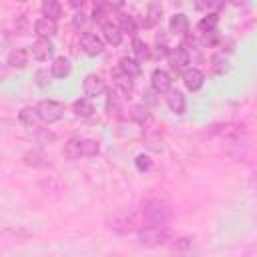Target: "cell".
Wrapping results in <instances>:
<instances>
[{
	"mask_svg": "<svg viewBox=\"0 0 257 257\" xmlns=\"http://www.w3.org/2000/svg\"><path fill=\"white\" fill-rule=\"evenodd\" d=\"M30 58H32V54H30V48H22V46H16V48H12L10 52H8V56H6V64L10 66V68H26V64L30 62Z\"/></svg>",
	"mask_w": 257,
	"mask_h": 257,
	"instance_id": "cell-13",
	"label": "cell"
},
{
	"mask_svg": "<svg viewBox=\"0 0 257 257\" xmlns=\"http://www.w3.org/2000/svg\"><path fill=\"white\" fill-rule=\"evenodd\" d=\"M40 12H42V18H50L56 22L62 16V4L56 0H46V2H42Z\"/></svg>",
	"mask_w": 257,
	"mask_h": 257,
	"instance_id": "cell-26",
	"label": "cell"
},
{
	"mask_svg": "<svg viewBox=\"0 0 257 257\" xmlns=\"http://www.w3.org/2000/svg\"><path fill=\"white\" fill-rule=\"evenodd\" d=\"M80 46L88 56H98L104 50V40L96 36L94 32H82L80 34Z\"/></svg>",
	"mask_w": 257,
	"mask_h": 257,
	"instance_id": "cell-11",
	"label": "cell"
},
{
	"mask_svg": "<svg viewBox=\"0 0 257 257\" xmlns=\"http://www.w3.org/2000/svg\"><path fill=\"white\" fill-rule=\"evenodd\" d=\"M161 14H163V6L157 4V2H151V4H147V12H145L143 16H135V18H137V22H139L141 26L153 28V26L161 20Z\"/></svg>",
	"mask_w": 257,
	"mask_h": 257,
	"instance_id": "cell-15",
	"label": "cell"
},
{
	"mask_svg": "<svg viewBox=\"0 0 257 257\" xmlns=\"http://www.w3.org/2000/svg\"><path fill=\"white\" fill-rule=\"evenodd\" d=\"M249 133L243 128V126H235V128H229L225 135H223V151L227 157H231L233 161H241L245 159L247 151H249Z\"/></svg>",
	"mask_w": 257,
	"mask_h": 257,
	"instance_id": "cell-2",
	"label": "cell"
},
{
	"mask_svg": "<svg viewBox=\"0 0 257 257\" xmlns=\"http://www.w3.org/2000/svg\"><path fill=\"white\" fill-rule=\"evenodd\" d=\"M217 24H219V14L217 12H207L199 22H197V40L203 44V46H213L219 38V30H217Z\"/></svg>",
	"mask_w": 257,
	"mask_h": 257,
	"instance_id": "cell-4",
	"label": "cell"
},
{
	"mask_svg": "<svg viewBox=\"0 0 257 257\" xmlns=\"http://www.w3.org/2000/svg\"><path fill=\"white\" fill-rule=\"evenodd\" d=\"M167 62H169V68L175 72V74H185L191 66V54L185 46H177V48H171L169 56H167Z\"/></svg>",
	"mask_w": 257,
	"mask_h": 257,
	"instance_id": "cell-7",
	"label": "cell"
},
{
	"mask_svg": "<svg viewBox=\"0 0 257 257\" xmlns=\"http://www.w3.org/2000/svg\"><path fill=\"white\" fill-rule=\"evenodd\" d=\"M36 108H38V112H40V116H42V120H44L46 124L58 122V120L64 116V112H66L64 104L58 102V100H52V98L40 100V102L36 104Z\"/></svg>",
	"mask_w": 257,
	"mask_h": 257,
	"instance_id": "cell-6",
	"label": "cell"
},
{
	"mask_svg": "<svg viewBox=\"0 0 257 257\" xmlns=\"http://www.w3.org/2000/svg\"><path fill=\"white\" fill-rule=\"evenodd\" d=\"M28 48H30L32 58L38 60V62H44V60H48V58L54 54V46H52V42L46 40V38H36V40L32 42V46H28Z\"/></svg>",
	"mask_w": 257,
	"mask_h": 257,
	"instance_id": "cell-12",
	"label": "cell"
},
{
	"mask_svg": "<svg viewBox=\"0 0 257 257\" xmlns=\"http://www.w3.org/2000/svg\"><path fill=\"white\" fill-rule=\"evenodd\" d=\"M56 32H58V24L54 20H50V18H38L34 22V34H36V38L50 40L52 36H56Z\"/></svg>",
	"mask_w": 257,
	"mask_h": 257,
	"instance_id": "cell-16",
	"label": "cell"
},
{
	"mask_svg": "<svg viewBox=\"0 0 257 257\" xmlns=\"http://www.w3.org/2000/svg\"><path fill=\"white\" fill-rule=\"evenodd\" d=\"M110 229H114L116 233H131L135 229V217L128 215V213H122V215H116L112 221H110Z\"/></svg>",
	"mask_w": 257,
	"mask_h": 257,
	"instance_id": "cell-22",
	"label": "cell"
},
{
	"mask_svg": "<svg viewBox=\"0 0 257 257\" xmlns=\"http://www.w3.org/2000/svg\"><path fill=\"white\" fill-rule=\"evenodd\" d=\"M84 22H86V14H84L82 10H76V12L72 14V26L78 30V28L84 26Z\"/></svg>",
	"mask_w": 257,
	"mask_h": 257,
	"instance_id": "cell-31",
	"label": "cell"
},
{
	"mask_svg": "<svg viewBox=\"0 0 257 257\" xmlns=\"http://www.w3.org/2000/svg\"><path fill=\"white\" fill-rule=\"evenodd\" d=\"M72 112H74L76 118H90L94 114V106H92L90 98H86V96L84 98H76L72 102Z\"/></svg>",
	"mask_w": 257,
	"mask_h": 257,
	"instance_id": "cell-24",
	"label": "cell"
},
{
	"mask_svg": "<svg viewBox=\"0 0 257 257\" xmlns=\"http://www.w3.org/2000/svg\"><path fill=\"white\" fill-rule=\"evenodd\" d=\"M18 120H20V124L22 126H26L28 131H32V133H40V131H44V120H42V116H40V112H38V108L36 106H24L20 112H18Z\"/></svg>",
	"mask_w": 257,
	"mask_h": 257,
	"instance_id": "cell-8",
	"label": "cell"
},
{
	"mask_svg": "<svg viewBox=\"0 0 257 257\" xmlns=\"http://www.w3.org/2000/svg\"><path fill=\"white\" fill-rule=\"evenodd\" d=\"M118 68H120L126 76H131L133 80H137V78L143 74V66H141V62H139L137 58H128V56L120 58V60H118Z\"/></svg>",
	"mask_w": 257,
	"mask_h": 257,
	"instance_id": "cell-23",
	"label": "cell"
},
{
	"mask_svg": "<svg viewBox=\"0 0 257 257\" xmlns=\"http://www.w3.org/2000/svg\"><path fill=\"white\" fill-rule=\"evenodd\" d=\"M171 233H169V227H141L137 231V239L141 245H147V247H159V245H165L169 241Z\"/></svg>",
	"mask_w": 257,
	"mask_h": 257,
	"instance_id": "cell-5",
	"label": "cell"
},
{
	"mask_svg": "<svg viewBox=\"0 0 257 257\" xmlns=\"http://www.w3.org/2000/svg\"><path fill=\"white\" fill-rule=\"evenodd\" d=\"M173 209L163 199H149L143 205V227H169Z\"/></svg>",
	"mask_w": 257,
	"mask_h": 257,
	"instance_id": "cell-1",
	"label": "cell"
},
{
	"mask_svg": "<svg viewBox=\"0 0 257 257\" xmlns=\"http://www.w3.org/2000/svg\"><path fill=\"white\" fill-rule=\"evenodd\" d=\"M183 84H185V88L191 90V92L201 90L203 84H205V72H203L201 68H197V66H191V68L183 74Z\"/></svg>",
	"mask_w": 257,
	"mask_h": 257,
	"instance_id": "cell-14",
	"label": "cell"
},
{
	"mask_svg": "<svg viewBox=\"0 0 257 257\" xmlns=\"http://www.w3.org/2000/svg\"><path fill=\"white\" fill-rule=\"evenodd\" d=\"M98 151H100L98 141L86 139V137H72L64 145V155L72 161L82 159V157H94V155H98Z\"/></svg>",
	"mask_w": 257,
	"mask_h": 257,
	"instance_id": "cell-3",
	"label": "cell"
},
{
	"mask_svg": "<svg viewBox=\"0 0 257 257\" xmlns=\"http://www.w3.org/2000/svg\"><path fill=\"white\" fill-rule=\"evenodd\" d=\"M50 78H54V76H52V72L48 68H38L36 70V84L40 88H46L50 84Z\"/></svg>",
	"mask_w": 257,
	"mask_h": 257,
	"instance_id": "cell-29",
	"label": "cell"
},
{
	"mask_svg": "<svg viewBox=\"0 0 257 257\" xmlns=\"http://www.w3.org/2000/svg\"><path fill=\"white\" fill-rule=\"evenodd\" d=\"M24 165L34 169H44V167H50V159L42 151H28L24 155Z\"/></svg>",
	"mask_w": 257,
	"mask_h": 257,
	"instance_id": "cell-25",
	"label": "cell"
},
{
	"mask_svg": "<svg viewBox=\"0 0 257 257\" xmlns=\"http://www.w3.org/2000/svg\"><path fill=\"white\" fill-rule=\"evenodd\" d=\"M135 167H137L141 173H145V171H149V169L153 167V161H151L149 155H139V157L135 159Z\"/></svg>",
	"mask_w": 257,
	"mask_h": 257,
	"instance_id": "cell-30",
	"label": "cell"
},
{
	"mask_svg": "<svg viewBox=\"0 0 257 257\" xmlns=\"http://www.w3.org/2000/svg\"><path fill=\"white\" fill-rule=\"evenodd\" d=\"M137 26H139V22H137V18H135V16H131V14H124V12H120V14H118V28L122 30V34L135 36V32H137Z\"/></svg>",
	"mask_w": 257,
	"mask_h": 257,
	"instance_id": "cell-27",
	"label": "cell"
},
{
	"mask_svg": "<svg viewBox=\"0 0 257 257\" xmlns=\"http://www.w3.org/2000/svg\"><path fill=\"white\" fill-rule=\"evenodd\" d=\"M251 189H253V193L257 195V169H255V173H253V177H251Z\"/></svg>",
	"mask_w": 257,
	"mask_h": 257,
	"instance_id": "cell-33",
	"label": "cell"
},
{
	"mask_svg": "<svg viewBox=\"0 0 257 257\" xmlns=\"http://www.w3.org/2000/svg\"><path fill=\"white\" fill-rule=\"evenodd\" d=\"M165 98H167V106H169V110L173 114H185V110H187V98H185L183 92L171 90V92H167Z\"/></svg>",
	"mask_w": 257,
	"mask_h": 257,
	"instance_id": "cell-18",
	"label": "cell"
},
{
	"mask_svg": "<svg viewBox=\"0 0 257 257\" xmlns=\"http://www.w3.org/2000/svg\"><path fill=\"white\" fill-rule=\"evenodd\" d=\"M82 92L86 98H96V96H102L106 92V84L104 80L98 76V74H86L84 80H82Z\"/></svg>",
	"mask_w": 257,
	"mask_h": 257,
	"instance_id": "cell-9",
	"label": "cell"
},
{
	"mask_svg": "<svg viewBox=\"0 0 257 257\" xmlns=\"http://www.w3.org/2000/svg\"><path fill=\"white\" fill-rule=\"evenodd\" d=\"M173 78H171V74L167 72V70H163V68H155L153 72H151V88L157 92V94H167V92H171L173 88Z\"/></svg>",
	"mask_w": 257,
	"mask_h": 257,
	"instance_id": "cell-10",
	"label": "cell"
},
{
	"mask_svg": "<svg viewBox=\"0 0 257 257\" xmlns=\"http://www.w3.org/2000/svg\"><path fill=\"white\" fill-rule=\"evenodd\" d=\"M70 70H72V62L66 56H56L50 64V72L54 78H66L70 74Z\"/></svg>",
	"mask_w": 257,
	"mask_h": 257,
	"instance_id": "cell-21",
	"label": "cell"
},
{
	"mask_svg": "<svg viewBox=\"0 0 257 257\" xmlns=\"http://www.w3.org/2000/svg\"><path fill=\"white\" fill-rule=\"evenodd\" d=\"M110 74H112V88H116V90H118V92H122V94H131L135 80H133L131 76H126L118 66H116Z\"/></svg>",
	"mask_w": 257,
	"mask_h": 257,
	"instance_id": "cell-17",
	"label": "cell"
},
{
	"mask_svg": "<svg viewBox=\"0 0 257 257\" xmlns=\"http://www.w3.org/2000/svg\"><path fill=\"white\" fill-rule=\"evenodd\" d=\"M36 137H38L40 141H44V143H46V141H54V139H56V137H54V133H50V131H46V128H44V131H40Z\"/></svg>",
	"mask_w": 257,
	"mask_h": 257,
	"instance_id": "cell-32",
	"label": "cell"
},
{
	"mask_svg": "<svg viewBox=\"0 0 257 257\" xmlns=\"http://www.w3.org/2000/svg\"><path fill=\"white\" fill-rule=\"evenodd\" d=\"M100 30H102V38H104V42H108V44H112V46H118V44L122 42V30L118 28V24H116L114 20L102 24Z\"/></svg>",
	"mask_w": 257,
	"mask_h": 257,
	"instance_id": "cell-20",
	"label": "cell"
},
{
	"mask_svg": "<svg viewBox=\"0 0 257 257\" xmlns=\"http://www.w3.org/2000/svg\"><path fill=\"white\" fill-rule=\"evenodd\" d=\"M169 32H173L177 36H187L189 34V18H187V14H183V12L173 14L171 20H169Z\"/></svg>",
	"mask_w": 257,
	"mask_h": 257,
	"instance_id": "cell-19",
	"label": "cell"
},
{
	"mask_svg": "<svg viewBox=\"0 0 257 257\" xmlns=\"http://www.w3.org/2000/svg\"><path fill=\"white\" fill-rule=\"evenodd\" d=\"M133 54H135V58H137L139 62H145V60L151 56V50H149V46H147L145 40L133 38Z\"/></svg>",
	"mask_w": 257,
	"mask_h": 257,
	"instance_id": "cell-28",
	"label": "cell"
}]
</instances>
